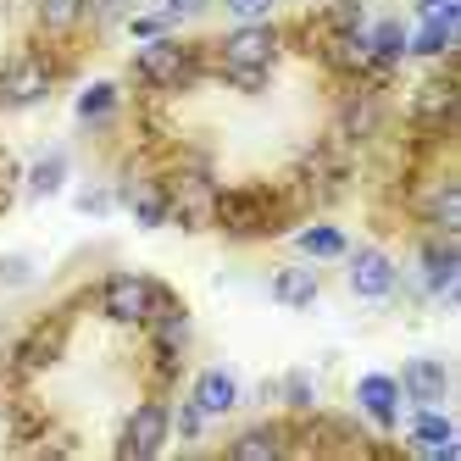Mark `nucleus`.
I'll list each match as a JSON object with an SVG mask.
<instances>
[{"instance_id":"nucleus-1","label":"nucleus","mask_w":461,"mask_h":461,"mask_svg":"<svg viewBox=\"0 0 461 461\" xmlns=\"http://www.w3.org/2000/svg\"><path fill=\"white\" fill-rule=\"evenodd\" d=\"M273 61H278V28L273 23H240L217 45V73L234 89H261L273 78Z\"/></svg>"},{"instance_id":"nucleus-2","label":"nucleus","mask_w":461,"mask_h":461,"mask_svg":"<svg viewBox=\"0 0 461 461\" xmlns=\"http://www.w3.org/2000/svg\"><path fill=\"white\" fill-rule=\"evenodd\" d=\"M212 222L228 240H261L284 222V206L267 189H217L212 194Z\"/></svg>"},{"instance_id":"nucleus-3","label":"nucleus","mask_w":461,"mask_h":461,"mask_svg":"<svg viewBox=\"0 0 461 461\" xmlns=\"http://www.w3.org/2000/svg\"><path fill=\"white\" fill-rule=\"evenodd\" d=\"M161 301H167V289H161L150 273H112L101 284V317L117 322V328H145Z\"/></svg>"},{"instance_id":"nucleus-4","label":"nucleus","mask_w":461,"mask_h":461,"mask_svg":"<svg viewBox=\"0 0 461 461\" xmlns=\"http://www.w3.org/2000/svg\"><path fill=\"white\" fill-rule=\"evenodd\" d=\"M134 78L145 89H161V95H173V89H189L194 78H201V56H194L184 40H145V50L134 56Z\"/></svg>"},{"instance_id":"nucleus-5","label":"nucleus","mask_w":461,"mask_h":461,"mask_svg":"<svg viewBox=\"0 0 461 461\" xmlns=\"http://www.w3.org/2000/svg\"><path fill=\"white\" fill-rule=\"evenodd\" d=\"M50 89H56V68L45 56H34V50H23V56H12L6 68H0V106H6V112L40 106Z\"/></svg>"},{"instance_id":"nucleus-6","label":"nucleus","mask_w":461,"mask_h":461,"mask_svg":"<svg viewBox=\"0 0 461 461\" xmlns=\"http://www.w3.org/2000/svg\"><path fill=\"white\" fill-rule=\"evenodd\" d=\"M167 434H173V417H167V406H161V401H145V406H134V411H128V422H122V439H117V456H128V461H150L161 445H167Z\"/></svg>"},{"instance_id":"nucleus-7","label":"nucleus","mask_w":461,"mask_h":461,"mask_svg":"<svg viewBox=\"0 0 461 461\" xmlns=\"http://www.w3.org/2000/svg\"><path fill=\"white\" fill-rule=\"evenodd\" d=\"M345 261H350V294L356 301H389V294L401 289V273H394V261L378 245L345 250Z\"/></svg>"},{"instance_id":"nucleus-8","label":"nucleus","mask_w":461,"mask_h":461,"mask_svg":"<svg viewBox=\"0 0 461 461\" xmlns=\"http://www.w3.org/2000/svg\"><path fill=\"white\" fill-rule=\"evenodd\" d=\"M61 345H68V322H61V317H45V322L28 328L23 345L12 350V367H17V373H45L50 361L61 356Z\"/></svg>"},{"instance_id":"nucleus-9","label":"nucleus","mask_w":461,"mask_h":461,"mask_svg":"<svg viewBox=\"0 0 461 461\" xmlns=\"http://www.w3.org/2000/svg\"><path fill=\"white\" fill-rule=\"evenodd\" d=\"M456 278H461V250H456V234H439L422 245V289L434 301H450L456 294Z\"/></svg>"},{"instance_id":"nucleus-10","label":"nucleus","mask_w":461,"mask_h":461,"mask_svg":"<svg viewBox=\"0 0 461 461\" xmlns=\"http://www.w3.org/2000/svg\"><path fill=\"white\" fill-rule=\"evenodd\" d=\"M394 384H401V394L417 401V406H445V394H450V373H445V361H434V356L406 361Z\"/></svg>"},{"instance_id":"nucleus-11","label":"nucleus","mask_w":461,"mask_h":461,"mask_svg":"<svg viewBox=\"0 0 461 461\" xmlns=\"http://www.w3.org/2000/svg\"><path fill=\"white\" fill-rule=\"evenodd\" d=\"M322 56H328V68H334V73H350V78H373L378 73V61H373L361 28H334L328 45H322Z\"/></svg>"},{"instance_id":"nucleus-12","label":"nucleus","mask_w":461,"mask_h":461,"mask_svg":"<svg viewBox=\"0 0 461 461\" xmlns=\"http://www.w3.org/2000/svg\"><path fill=\"white\" fill-rule=\"evenodd\" d=\"M356 406H361L367 422L394 428V422H401V384H394L389 373H367V378L356 384Z\"/></svg>"},{"instance_id":"nucleus-13","label":"nucleus","mask_w":461,"mask_h":461,"mask_svg":"<svg viewBox=\"0 0 461 461\" xmlns=\"http://www.w3.org/2000/svg\"><path fill=\"white\" fill-rule=\"evenodd\" d=\"M189 401L201 406L206 417H228L240 406V378L228 373V367H206V373H194V389H189Z\"/></svg>"},{"instance_id":"nucleus-14","label":"nucleus","mask_w":461,"mask_h":461,"mask_svg":"<svg viewBox=\"0 0 461 461\" xmlns=\"http://www.w3.org/2000/svg\"><path fill=\"white\" fill-rule=\"evenodd\" d=\"M450 106H456V84H450V73L428 78V84L411 95V117H417L422 128H450Z\"/></svg>"},{"instance_id":"nucleus-15","label":"nucleus","mask_w":461,"mask_h":461,"mask_svg":"<svg viewBox=\"0 0 461 461\" xmlns=\"http://www.w3.org/2000/svg\"><path fill=\"white\" fill-rule=\"evenodd\" d=\"M317 294H322V284H317L312 267H278V273H273V301L289 306V312L317 306Z\"/></svg>"},{"instance_id":"nucleus-16","label":"nucleus","mask_w":461,"mask_h":461,"mask_svg":"<svg viewBox=\"0 0 461 461\" xmlns=\"http://www.w3.org/2000/svg\"><path fill=\"white\" fill-rule=\"evenodd\" d=\"M378 122H384V101H378V95H350L345 112H339V134L350 145H361V140L378 134Z\"/></svg>"},{"instance_id":"nucleus-17","label":"nucleus","mask_w":461,"mask_h":461,"mask_svg":"<svg viewBox=\"0 0 461 461\" xmlns=\"http://www.w3.org/2000/svg\"><path fill=\"white\" fill-rule=\"evenodd\" d=\"M122 206L134 212L140 228H161V222H167V184H156V178L128 184V189H122Z\"/></svg>"},{"instance_id":"nucleus-18","label":"nucleus","mask_w":461,"mask_h":461,"mask_svg":"<svg viewBox=\"0 0 461 461\" xmlns=\"http://www.w3.org/2000/svg\"><path fill=\"white\" fill-rule=\"evenodd\" d=\"M361 34H367V50H373V61H378V73H389L394 61H406V28L394 23V17H378V23H367Z\"/></svg>"},{"instance_id":"nucleus-19","label":"nucleus","mask_w":461,"mask_h":461,"mask_svg":"<svg viewBox=\"0 0 461 461\" xmlns=\"http://www.w3.org/2000/svg\"><path fill=\"white\" fill-rule=\"evenodd\" d=\"M294 250L312 256V261H339L350 250V240H345V228H334V222H306L301 234H294Z\"/></svg>"},{"instance_id":"nucleus-20","label":"nucleus","mask_w":461,"mask_h":461,"mask_svg":"<svg viewBox=\"0 0 461 461\" xmlns=\"http://www.w3.org/2000/svg\"><path fill=\"white\" fill-rule=\"evenodd\" d=\"M61 184H68V150H45L28 167V201H50Z\"/></svg>"},{"instance_id":"nucleus-21","label":"nucleus","mask_w":461,"mask_h":461,"mask_svg":"<svg viewBox=\"0 0 461 461\" xmlns=\"http://www.w3.org/2000/svg\"><path fill=\"white\" fill-rule=\"evenodd\" d=\"M117 106H122V89L101 78V84H89V89L78 95V122H84V128H101V122L117 117Z\"/></svg>"},{"instance_id":"nucleus-22","label":"nucleus","mask_w":461,"mask_h":461,"mask_svg":"<svg viewBox=\"0 0 461 461\" xmlns=\"http://www.w3.org/2000/svg\"><path fill=\"white\" fill-rule=\"evenodd\" d=\"M34 17H40L45 34H73L89 17V0H34Z\"/></svg>"},{"instance_id":"nucleus-23","label":"nucleus","mask_w":461,"mask_h":461,"mask_svg":"<svg viewBox=\"0 0 461 461\" xmlns=\"http://www.w3.org/2000/svg\"><path fill=\"white\" fill-rule=\"evenodd\" d=\"M450 45H456V28H439V23H417L406 34V56H417V61H439V56H450Z\"/></svg>"},{"instance_id":"nucleus-24","label":"nucleus","mask_w":461,"mask_h":461,"mask_svg":"<svg viewBox=\"0 0 461 461\" xmlns=\"http://www.w3.org/2000/svg\"><path fill=\"white\" fill-rule=\"evenodd\" d=\"M456 434H450V417L439 411V406H417V417H411V445L417 450H439V445H450Z\"/></svg>"},{"instance_id":"nucleus-25","label":"nucleus","mask_w":461,"mask_h":461,"mask_svg":"<svg viewBox=\"0 0 461 461\" xmlns=\"http://www.w3.org/2000/svg\"><path fill=\"white\" fill-rule=\"evenodd\" d=\"M284 445H289V439H284V428H250V434H240L228 450H234L240 461H261V456H278Z\"/></svg>"},{"instance_id":"nucleus-26","label":"nucleus","mask_w":461,"mask_h":461,"mask_svg":"<svg viewBox=\"0 0 461 461\" xmlns=\"http://www.w3.org/2000/svg\"><path fill=\"white\" fill-rule=\"evenodd\" d=\"M428 217H434L439 234H456V228H461V194H456V184H450V178L434 189V201H428Z\"/></svg>"},{"instance_id":"nucleus-27","label":"nucleus","mask_w":461,"mask_h":461,"mask_svg":"<svg viewBox=\"0 0 461 461\" xmlns=\"http://www.w3.org/2000/svg\"><path fill=\"white\" fill-rule=\"evenodd\" d=\"M417 23H439V28H461V0H417Z\"/></svg>"},{"instance_id":"nucleus-28","label":"nucleus","mask_w":461,"mask_h":461,"mask_svg":"<svg viewBox=\"0 0 461 461\" xmlns=\"http://www.w3.org/2000/svg\"><path fill=\"white\" fill-rule=\"evenodd\" d=\"M273 6H278V0H222V12L234 17V23H267Z\"/></svg>"},{"instance_id":"nucleus-29","label":"nucleus","mask_w":461,"mask_h":461,"mask_svg":"<svg viewBox=\"0 0 461 461\" xmlns=\"http://www.w3.org/2000/svg\"><path fill=\"white\" fill-rule=\"evenodd\" d=\"M167 417H173V434H178V439H201V428H206V411L194 406V401H184V406H178V411H167Z\"/></svg>"},{"instance_id":"nucleus-30","label":"nucleus","mask_w":461,"mask_h":461,"mask_svg":"<svg viewBox=\"0 0 461 461\" xmlns=\"http://www.w3.org/2000/svg\"><path fill=\"white\" fill-rule=\"evenodd\" d=\"M201 12H206V0H161V6H156V17L167 23V28H173V23H189V17H201Z\"/></svg>"},{"instance_id":"nucleus-31","label":"nucleus","mask_w":461,"mask_h":461,"mask_svg":"<svg viewBox=\"0 0 461 461\" xmlns=\"http://www.w3.org/2000/svg\"><path fill=\"white\" fill-rule=\"evenodd\" d=\"M0 284H12V289L34 284V261H28V256H6V261H0Z\"/></svg>"},{"instance_id":"nucleus-32","label":"nucleus","mask_w":461,"mask_h":461,"mask_svg":"<svg viewBox=\"0 0 461 461\" xmlns=\"http://www.w3.org/2000/svg\"><path fill=\"white\" fill-rule=\"evenodd\" d=\"M128 34H134V40H161V34H167V23H161L156 12H134V17H128Z\"/></svg>"},{"instance_id":"nucleus-33","label":"nucleus","mask_w":461,"mask_h":461,"mask_svg":"<svg viewBox=\"0 0 461 461\" xmlns=\"http://www.w3.org/2000/svg\"><path fill=\"white\" fill-rule=\"evenodd\" d=\"M112 206H117L112 189H84V194H78V212H84V217H106Z\"/></svg>"},{"instance_id":"nucleus-34","label":"nucleus","mask_w":461,"mask_h":461,"mask_svg":"<svg viewBox=\"0 0 461 461\" xmlns=\"http://www.w3.org/2000/svg\"><path fill=\"white\" fill-rule=\"evenodd\" d=\"M284 394H289V406H301V411H306V406H312V378H306V373H289Z\"/></svg>"}]
</instances>
